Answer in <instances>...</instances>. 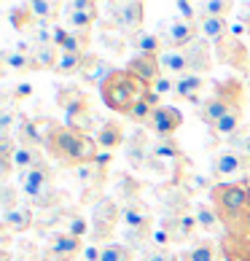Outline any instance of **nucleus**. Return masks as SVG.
Returning a JSON list of instances; mask_svg holds the SVG:
<instances>
[{"instance_id": "nucleus-18", "label": "nucleus", "mask_w": 250, "mask_h": 261, "mask_svg": "<svg viewBox=\"0 0 250 261\" xmlns=\"http://www.w3.org/2000/svg\"><path fill=\"white\" fill-rule=\"evenodd\" d=\"M202 89H205V75H197V73H186L180 75V79H175V97L186 100L191 105H205V100L199 97Z\"/></svg>"}, {"instance_id": "nucleus-20", "label": "nucleus", "mask_w": 250, "mask_h": 261, "mask_svg": "<svg viewBox=\"0 0 250 261\" xmlns=\"http://www.w3.org/2000/svg\"><path fill=\"white\" fill-rule=\"evenodd\" d=\"M220 256L224 261H250V237H237V234H220L218 240Z\"/></svg>"}, {"instance_id": "nucleus-48", "label": "nucleus", "mask_w": 250, "mask_h": 261, "mask_svg": "<svg viewBox=\"0 0 250 261\" xmlns=\"http://www.w3.org/2000/svg\"><path fill=\"white\" fill-rule=\"evenodd\" d=\"M14 119H16L14 105H6L3 113H0V129H3V135H6V132H11V127H14Z\"/></svg>"}, {"instance_id": "nucleus-5", "label": "nucleus", "mask_w": 250, "mask_h": 261, "mask_svg": "<svg viewBox=\"0 0 250 261\" xmlns=\"http://www.w3.org/2000/svg\"><path fill=\"white\" fill-rule=\"evenodd\" d=\"M57 105L65 111V124L78 127L84 132H89L94 127V121H100L97 116H94L89 97H86V92L81 86H60V89H57Z\"/></svg>"}, {"instance_id": "nucleus-39", "label": "nucleus", "mask_w": 250, "mask_h": 261, "mask_svg": "<svg viewBox=\"0 0 250 261\" xmlns=\"http://www.w3.org/2000/svg\"><path fill=\"white\" fill-rule=\"evenodd\" d=\"M100 261H134V250L124 243H108L102 245Z\"/></svg>"}, {"instance_id": "nucleus-7", "label": "nucleus", "mask_w": 250, "mask_h": 261, "mask_svg": "<svg viewBox=\"0 0 250 261\" xmlns=\"http://www.w3.org/2000/svg\"><path fill=\"white\" fill-rule=\"evenodd\" d=\"M108 11L113 16V24L119 27V33L124 35H134L143 30V22H146V6L140 0H124V3H110Z\"/></svg>"}, {"instance_id": "nucleus-28", "label": "nucleus", "mask_w": 250, "mask_h": 261, "mask_svg": "<svg viewBox=\"0 0 250 261\" xmlns=\"http://www.w3.org/2000/svg\"><path fill=\"white\" fill-rule=\"evenodd\" d=\"M41 162H43L41 146H27V143H19L14 156H11V164H14L16 172H24V170H30V167H35V164H41Z\"/></svg>"}, {"instance_id": "nucleus-3", "label": "nucleus", "mask_w": 250, "mask_h": 261, "mask_svg": "<svg viewBox=\"0 0 250 261\" xmlns=\"http://www.w3.org/2000/svg\"><path fill=\"white\" fill-rule=\"evenodd\" d=\"M146 92H148V86L143 84L140 79H134L127 67H124V70L116 67V70L108 75V81L102 84V89H100L102 102L108 105L110 111L121 113V116H129V111L143 100Z\"/></svg>"}, {"instance_id": "nucleus-55", "label": "nucleus", "mask_w": 250, "mask_h": 261, "mask_svg": "<svg viewBox=\"0 0 250 261\" xmlns=\"http://www.w3.org/2000/svg\"><path fill=\"white\" fill-rule=\"evenodd\" d=\"M94 162H97L100 167H105V170H108V164L113 162V156H110V151H100V153H97V159H94Z\"/></svg>"}, {"instance_id": "nucleus-42", "label": "nucleus", "mask_w": 250, "mask_h": 261, "mask_svg": "<svg viewBox=\"0 0 250 261\" xmlns=\"http://www.w3.org/2000/svg\"><path fill=\"white\" fill-rule=\"evenodd\" d=\"M89 43H92V33H70L67 43L62 46V51H67V54H86Z\"/></svg>"}, {"instance_id": "nucleus-51", "label": "nucleus", "mask_w": 250, "mask_h": 261, "mask_svg": "<svg viewBox=\"0 0 250 261\" xmlns=\"http://www.w3.org/2000/svg\"><path fill=\"white\" fill-rule=\"evenodd\" d=\"M102 43H105V46H110L113 51H121V41H119V35H116V33H108V30H105V33H102Z\"/></svg>"}, {"instance_id": "nucleus-30", "label": "nucleus", "mask_w": 250, "mask_h": 261, "mask_svg": "<svg viewBox=\"0 0 250 261\" xmlns=\"http://www.w3.org/2000/svg\"><path fill=\"white\" fill-rule=\"evenodd\" d=\"M151 153L153 156H159L161 162H167V164H180V162H186V153L183 148H180V143L175 138H164V140H156L151 146Z\"/></svg>"}, {"instance_id": "nucleus-8", "label": "nucleus", "mask_w": 250, "mask_h": 261, "mask_svg": "<svg viewBox=\"0 0 250 261\" xmlns=\"http://www.w3.org/2000/svg\"><path fill=\"white\" fill-rule=\"evenodd\" d=\"M215 62L234 67L239 75H247V73H250L247 49L242 46V41H239L237 35H226L220 43H215Z\"/></svg>"}, {"instance_id": "nucleus-4", "label": "nucleus", "mask_w": 250, "mask_h": 261, "mask_svg": "<svg viewBox=\"0 0 250 261\" xmlns=\"http://www.w3.org/2000/svg\"><path fill=\"white\" fill-rule=\"evenodd\" d=\"M242 100H245V86L239 79L218 81L213 86V92H210V97L205 100V105L199 108V119L205 121L207 127H215V124Z\"/></svg>"}, {"instance_id": "nucleus-12", "label": "nucleus", "mask_w": 250, "mask_h": 261, "mask_svg": "<svg viewBox=\"0 0 250 261\" xmlns=\"http://www.w3.org/2000/svg\"><path fill=\"white\" fill-rule=\"evenodd\" d=\"M78 256H84V240L65 231V234H57L51 240V245L43 253V261H75Z\"/></svg>"}, {"instance_id": "nucleus-22", "label": "nucleus", "mask_w": 250, "mask_h": 261, "mask_svg": "<svg viewBox=\"0 0 250 261\" xmlns=\"http://www.w3.org/2000/svg\"><path fill=\"white\" fill-rule=\"evenodd\" d=\"M94 140H97L100 151H116L121 143H124V127L119 121H102L97 132H94Z\"/></svg>"}, {"instance_id": "nucleus-54", "label": "nucleus", "mask_w": 250, "mask_h": 261, "mask_svg": "<svg viewBox=\"0 0 250 261\" xmlns=\"http://www.w3.org/2000/svg\"><path fill=\"white\" fill-rule=\"evenodd\" d=\"M100 253H102V248H94V245H86V248H84L86 261H100Z\"/></svg>"}, {"instance_id": "nucleus-13", "label": "nucleus", "mask_w": 250, "mask_h": 261, "mask_svg": "<svg viewBox=\"0 0 250 261\" xmlns=\"http://www.w3.org/2000/svg\"><path fill=\"white\" fill-rule=\"evenodd\" d=\"M186 57V62H188V73H197V75H205L213 70V57L215 51L210 49V43L207 41H202V38H197L194 43H188L186 49H180Z\"/></svg>"}, {"instance_id": "nucleus-10", "label": "nucleus", "mask_w": 250, "mask_h": 261, "mask_svg": "<svg viewBox=\"0 0 250 261\" xmlns=\"http://www.w3.org/2000/svg\"><path fill=\"white\" fill-rule=\"evenodd\" d=\"M180 124H183V113H180L178 108H172V105H159L151 116L148 127L159 140H164V138H175Z\"/></svg>"}, {"instance_id": "nucleus-1", "label": "nucleus", "mask_w": 250, "mask_h": 261, "mask_svg": "<svg viewBox=\"0 0 250 261\" xmlns=\"http://www.w3.org/2000/svg\"><path fill=\"white\" fill-rule=\"evenodd\" d=\"M210 205L215 207L226 234L250 237V180H224L210 191Z\"/></svg>"}, {"instance_id": "nucleus-35", "label": "nucleus", "mask_w": 250, "mask_h": 261, "mask_svg": "<svg viewBox=\"0 0 250 261\" xmlns=\"http://www.w3.org/2000/svg\"><path fill=\"white\" fill-rule=\"evenodd\" d=\"M86 57H89V54H67V51H62L60 62H57V67H54V73L57 75H75V73H81L84 65H86Z\"/></svg>"}, {"instance_id": "nucleus-36", "label": "nucleus", "mask_w": 250, "mask_h": 261, "mask_svg": "<svg viewBox=\"0 0 250 261\" xmlns=\"http://www.w3.org/2000/svg\"><path fill=\"white\" fill-rule=\"evenodd\" d=\"M194 216H197V221H199V229H202V231H218V229H224L213 205L199 202V205H194Z\"/></svg>"}, {"instance_id": "nucleus-23", "label": "nucleus", "mask_w": 250, "mask_h": 261, "mask_svg": "<svg viewBox=\"0 0 250 261\" xmlns=\"http://www.w3.org/2000/svg\"><path fill=\"white\" fill-rule=\"evenodd\" d=\"M73 175H75V180H78L84 189H102L105 180H108V170L100 167L97 162H92V164H81V167H75Z\"/></svg>"}, {"instance_id": "nucleus-14", "label": "nucleus", "mask_w": 250, "mask_h": 261, "mask_svg": "<svg viewBox=\"0 0 250 261\" xmlns=\"http://www.w3.org/2000/svg\"><path fill=\"white\" fill-rule=\"evenodd\" d=\"M127 70L134 75V79H140L148 89L164 75L161 73V65H159V57H148V54H134L129 60V65H127Z\"/></svg>"}, {"instance_id": "nucleus-44", "label": "nucleus", "mask_w": 250, "mask_h": 261, "mask_svg": "<svg viewBox=\"0 0 250 261\" xmlns=\"http://www.w3.org/2000/svg\"><path fill=\"white\" fill-rule=\"evenodd\" d=\"M119 191L127 197V202H129V199H140V183L134 180V178H129L127 172H124V175H119Z\"/></svg>"}, {"instance_id": "nucleus-41", "label": "nucleus", "mask_w": 250, "mask_h": 261, "mask_svg": "<svg viewBox=\"0 0 250 261\" xmlns=\"http://www.w3.org/2000/svg\"><path fill=\"white\" fill-rule=\"evenodd\" d=\"M229 151H234V153H239L242 159L250 162V127H242L232 140H229Z\"/></svg>"}, {"instance_id": "nucleus-19", "label": "nucleus", "mask_w": 250, "mask_h": 261, "mask_svg": "<svg viewBox=\"0 0 250 261\" xmlns=\"http://www.w3.org/2000/svg\"><path fill=\"white\" fill-rule=\"evenodd\" d=\"M116 70L108 60H102V57L97 54H89L86 57V65H84V70H81V79L89 84V86H97V89H102V84L108 81V75Z\"/></svg>"}, {"instance_id": "nucleus-43", "label": "nucleus", "mask_w": 250, "mask_h": 261, "mask_svg": "<svg viewBox=\"0 0 250 261\" xmlns=\"http://www.w3.org/2000/svg\"><path fill=\"white\" fill-rule=\"evenodd\" d=\"M19 205H22V202H19V191L14 186H8V183H3V189H0V207H3V216L16 210Z\"/></svg>"}, {"instance_id": "nucleus-9", "label": "nucleus", "mask_w": 250, "mask_h": 261, "mask_svg": "<svg viewBox=\"0 0 250 261\" xmlns=\"http://www.w3.org/2000/svg\"><path fill=\"white\" fill-rule=\"evenodd\" d=\"M65 19H67V30L70 33H92L94 22L100 19L97 3H92V0H73V3H65Z\"/></svg>"}, {"instance_id": "nucleus-34", "label": "nucleus", "mask_w": 250, "mask_h": 261, "mask_svg": "<svg viewBox=\"0 0 250 261\" xmlns=\"http://www.w3.org/2000/svg\"><path fill=\"white\" fill-rule=\"evenodd\" d=\"M218 183L213 180V175H202V172H186L183 180H180V189L186 191V194H205V191H213Z\"/></svg>"}, {"instance_id": "nucleus-46", "label": "nucleus", "mask_w": 250, "mask_h": 261, "mask_svg": "<svg viewBox=\"0 0 250 261\" xmlns=\"http://www.w3.org/2000/svg\"><path fill=\"white\" fill-rule=\"evenodd\" d=\"M151 92H156L161 100H164V97H172V94H175V79H170V75H161V79L151 86Z\"/></svg>"}, {"instance_id": "nucleus-56", "label": "nucleus", "mask_w": 250, "mask_h": 261, "mask_svg": "<svg viewBox=\"0 0 250 261\" xmlns=\"http://www.w3.org/2000/svg\"><path fill=\"white\" fill-rule=\"evenodd\" d=\"M247 8H250V6H247ZM242 22H245V30H247V35H250V14H245Z\"/></svg>"}, {"instance_id": "nucleus-49", "label": "nucleus", "mask_w": 250, "mask_h": 261, "mask_svg": "<svg viewBox=\"0 0 250 261\" xmlns=\"http://www.w3.org/2000/svg\"><path fill=\"white\" fill-rule=\"evenodd\" d=\"M175 8L180 11V19H188V22H197V6L194 3H186V0H178L175 3Z\"/></svg>"}, {"instance_id": "nucleus-11", "label": "nucleus", "mask_w": 250, "mask_h": 261, "mask_svg": "<svg viewBox=\"0 0 250 261\" xmlns=\"http://www.w3.org/2000/svg\"><path fill=\"white\" fill-rule=\"evenodd\" d=\"M161 33H164L161 41L167 43V49H186L188 43H194L197 38H199L197 22H188V19H180V16L161 27Z\"/></svg>"}, {"instance_id": "nucleus-31", "label": "nucleus", "mask_w": 250, "mask_h": 261, "mask_svg": "<svg viewBox=\"0 0 250 261\" xmlns=\"http://www.w3.org/2000/svg\"><path fill=\"white\" fill-rule=\"evenodd\" d=\"M30 6L33 16L38 19V24H51L60 19V14H65V3H57V0H33Z\"/></svg>"}, {"instance_id": "nucleus-24", "label": "nucleus", "mask_w": 250, "mask_h": 261, "mask_svg": "<svg viewBox=\"0 0 250 261\" xmlns=\"http://www.w3.org/2000/svg\"><path fill=\"white\" fill-rule=\"evenodd\" d=\"M242 127H245V124H242V102H237L234 108L229 111V113L224 116V119H220V121L215 124V127H210V129H213L215 138H226V140H232V138H234V135H237L239 129H242Z\"/></svg>"}, {"instance_id": "nucleus-37", "label": "nucleus", "mask_w": 250, "mask_h": 261, "mask_svg": "<svg viewBox=\"0 0 250 261\" xmlns=\"http://www.w3.org/2000/svg\"><path fill=\"white\" fill-rule=\"evenodd\" d=\"M3 67L11 73H19V75L35 70L30 54H22V51H3Z\"/></svg>"}, {"instance_id": "nucleus-38", "label": "nucleus", "mask_w": 250, "mask_h": 261, "mask_svg": "<svg viewBox=\"0 0 250 261\" xmlns=\"http://www.w3.org/2000/svg\"><path fill=\"white\" fill-rule=\"evenodd\" d=\"M11 24L16 27L19 33H33L35 27H38V19L33 16V11H30V6H16V8H11Z\"/></svg>"}, {"instance_id": "nucleus-2", "label": "nucleus", "mask_w": 250, "mask_h": 261, "mask_svg": "<svg viewBox=\"0 0 250 261\" xmlns=\"http://www.w3.org/2000/svg\"><path fill=\"white\" fill-rule=\"evenodd\" d=\"M43 148L54 162L65 164V167H73V170L81 167V164H92L100 153L97 140L89 132L70 127V124H54V121H49Z\"/></svg>"}, {"instance_id": "nucleus-32", "label": "nucleus", "mask_w": 250, "mask_h": 261, "mask_svg": "<svg viewBox=\"0 0 250 261\" xmlns=\"http://www.w3.org/2000/svg\"><path fill=\"white\" fill-rule=\"evenodd\" d=\"M30 226H33V210L24 205H19L16 210L3 216V229H8L11 234H24Z\"/></svg>"}, {"instance_id": "nucleus-47", "label": "nucleus", "mask_w": 250, "mask_h": 261, "mask_svg": "<svg viewBox=\"0 0 250 261\" xmlns=\"http://www.w3.org/2000/svg\"><path fill=\"white\" fill-rule=\"evenodd\" d=\"M148 261H180L175 256V250H170V248H151L148 253H146Z\"/></svg>"}, {"instance_id": "nucleus-45", "label": "nucleus", "mask_w": 250, "mask_h": 261, "mask_svg": "<svg viewBox=\"0 0 250 261\" xmlns=\"http://www.w3.org/2000/svg\"><path fill=\"white\" fill-rule=\"evenodd\" d=\"M89 231H92V224H86V218H81V216H73L70 224H67V234H73L78 240H84Z\"/></svg>"}, {"instance_id": "nucleus-26", "label": "nucleus", "mask_w": 250, "mask_h": 261, "mask_svg": "<svg viewBox=\"0 0 250 261\" xmlns=\"http://www.w3.org/2000/svg\"><path fill=\"white\" fill-rule=\"evenodd\" d=\"M159 105H161V97H159L156 92H151V89H148L146 94H143V100L129 111L127 119H129L132 124H137V127H143V124H148V121H151V116H153V111H156Z\"/></svg>"}, {"instance_id": "nucleus-6", "label": "nucleus", "mask_w": 250, "mask_h": 261, "mask_svg": "<svg viewBox=\"0 0 250 261\" xmlns=\"http://www.w3.org/2000/svg\"><path fill=\"white\" fill-rule=\"evenodd\" d=\"M119 221H121V207L116 205V199L105 197L100 205L92 207L89 240H92V243H105V245H108V240H110V234H113V229H116Z\"/></svg>"}, {"instance_id": "nucleus-53", "label": "nucleus", "mask_w": 250, "mask_h": 261, "mask_svg": "<svg viewBox=\"0 0 250 261\" xmlns=\"http://www.w3.org/2000/svg\"><path fill=\"white\" fill-rule=\"evenodd\" d=\"M30 94H33V86H30V84H19L16 89H14V97H16V100H22V97H30Z\"/></svg>"}, {"instance_id": "nucleus-33", "label": "nucleus", "mask_w": 250, "mask_h": 261, "mask_svg": "<svg viewBox=\"0 0 250 261\" xmlns=\"http://www.w3.org/2000/svg\"><path fill=\"white\" fill-rule=\"evenodd\" d=\"M60 49L51 43V46H33L30 51V60H33V67L35 70H54L57 62H60Z\"/></svg>"}, {"instance_id": "nucleus-27", "label": "nucleus", "mask_w": 250, "mask_h": 261, "mask_svg": "<svg viewBox=\"0 0 250 261\" xmlns=\"http://www.w3.org/2000/svg\"><path fill=\"white\" fill-rule=\"evenodd\" d=\"M129 43H132L134 54H148V57H159L161 51H164V41H161V35H156V33H146V30L134 33V35L129 38Z\"/></svg>"}, {"instance_id": "nucleus-40", "label": "nucleus", "mask_w": 250, "mask_h": 261, "mask_svg": "<svg viewBox=\"0 0 250 261\" xmlns=\"http://www.w3.org/2000/svg\"><path fill=\"white\" fill-rule=\"evenodd\" d=\"M199 8H202V16L226 19V14L234 11V3L232 0H205V3H199Z\"/></svg>"}, {"instance_id": "nucleus-21", "label": "nucleus", "mask_w": 250, "mask_h": 261, "mask_svg": "<svg viewBox=\"0 0 250 261\" xmlns=\"http://www.w3.org/2000/svg\"><path fill=\"white\" fill-rule=\"evenodd\" d=\"M197 30H199L202 41L215 46L229 35V24H226V19H218V16H199L197 19Z\"/></svg>"}, {"instance_id": "nucleus-17", "label": "nucleus", "mask_w": 250, "mask_h": 261, "mask_svg": "<svg viewBox=\"0 0 250 261\" xmlns=\"http://www.w3.org/2000/svg\"><path fill=\"white\" fill-rule=\"evenodd\" d=\"M121 221L127 224V229H134V231H153L151 229V210L143 199H129L124 202L121 207Z\"/></svg>"}, {"instance_id": "nucleus-57", "label": "nucleus", "mask_w": 250, "mask_h": 261, "mask_svg": "<svg viewBox=\"0 0 250 261\" xmlns=\"http://www.w3.org/2000/svg\"><path fill=\"white\" fill-rule=\"evenodd\" d=\"M247 180H250V175H247Z\"/></svg>"}, {"instance_id": "nucleus-52", "label": "nucleus", "mask_w": 250, "mask_h": 261, "mask_svg": "<svg viewBox=\"0 0 250 261\" xmlns=\"http://www.w3.org/2000/svg\"><path fill=\"white\" fill-rule=\"evenodd\" d=\"M14 172V164H11V159H0V180H8V175Z\"/></svg>"}, {"instance_id": "nucleus-16", "label": "nucleus", "mask_w": 250, "mask_h": 261, "mask_svg": "<svg viewBox=\"0 0 250 261\" xmlns=\"http://www.w3.org/2000/svg\"><path fill=\"white\" fill-rule=\"evenodd\" d=\"M151 156V135L146 129H134L127 143V162L132 170H146V162Z\"/></svg>"}, {"instance_id": "nucleus-50", "label": "nucleus", "mask_w": 250, "mask_h": 261, "mask_svg": "<svg viewBox=\"0 0 250 261\" xmlns=\"http://www.w3.org/2000/svg\"><path fill=\"white\" fill-rule=\"evenodd\" d=\"M146 170H148V172H156V175H167V172H170L167 162H161L159 156H153V153H151L148 162H146Z\"/></svg>"}, {"instance_id": "nucleus-25", "label": "nucleus", "mask_w": 250, "mask_h": 261, "mask_svg": "<svg viewBox=\"0 0 250 261\" xmlns=\"http://www.w3.org/2000/svg\"><path fill=\"white\" fill-rule=\"evenodd\" d=\"M159 65H161V73L170 75V79H180V75L188 73V62L180 49H164L159 54Z\"/></svg>"}, {"instance_id": "nucleus-15", "label": "nucleus", "mask_w": 250, "mask_h": 261, "mask_svg": "<svg viewBox=\"0 0 250 261\" xmlns=\"http://www.w3.org/2000/svg\"><path fill=\"white\" fill-rule=\"evenodd\" d=\"M250 172V162L247 159H242L239 153H234V151H220V153H215V159H213V164H210V175L213 178H232V175H237V172Z\"/></svg>"}, {"instance_id": "nucleus-29", "label": "nucleus", "mask_w": 250, "mask_h": 261, "mask_svg": "<svg viewBox=\"0 0 250 261\" xmlns=\"http://www.w3.org/2000/svg\"><path fill=\"white\" fill-rule=\"evenodd\" d=\"M220 245L213 240H199L194 243V248H188L180 253V261H220Z\"/></svg>"}]
</instances>
